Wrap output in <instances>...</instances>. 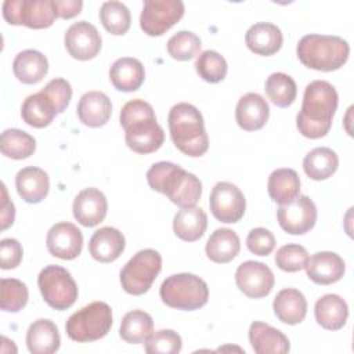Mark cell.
Returning a JSON list of instances; mask_svg holds the SVG:
<instances>
[{"instance_id": "f35d334b", "label": "cell", "mask_w": 354, "mask_h": 354, "mask_svg": "<svg viewBox=\"0 0 354 354\" xmlns=\"http://www.w3.org/2000/svg\"><path fill=\"white\" fill-rule=\"evenodd\" d=\"M196 73L207 83H218L227 75V61L217 51L206 50L195 61Z\"/></svg>"}, {"instance_id": "ee69618b", "label": "cell", "mask_w": 354, "mask_h": 354, "mask_svg": "<svg viewBox=\"0 0 354 354\" xmlns=\"http://www.w3.org/2000/svg\"><path fill=\"white\" fill-rule=\"evenodd\" d=\"M40 91H43L54 104L58 113H62L72 98V87L68 80L62 77H55L50 80Z\"/></svg>"}, {"instance_id": "ba28073f", "label": "cell", "mask_w": 354, "mask_h": 354, "mask_svg": "<svg viewBox=\"0 0 354 354\" xmlns=\"http://www.w3.org/2000/svg\"><path fill=\"white\" fill-rule=\"evenodd\" d=\"M37 285L44 301L54 310H66L77 299V285L71 272L61 266L44 267L37 277Z\"/></svg>"}, {"instance_id": "f6af8a7d", "label": "cell", "mask_w": 354, "mask_h": 354, "mask_svg": "<svg viewBox=\"0 0 354 354\" xmlns=\"http://www.w3.org/2000/svg\"><path fill=\"white\" fill-rule=\"evenodd\" d=\"M149 118H156L153 108L151 104H148L144 100L136 98L129 102H126L120 111V126L126 129L134 122L142 120V119H149Z\"/></svg>"}, {"instance_id": "d6a6232c", "label": "cell", "mask_w": 354, "mask_h": 354, "mask_svg": "<svg viewBox=\"0 0 354 354\" xmlns=\"http://www.w3.org/2000/svg\"><path fill=\"white\" fill-rule=\"evenodd\" d=\"M57 113L54 104L43 91L28 95L21 108L24 122L36 129L48 126Z\"/></svg>"}, {"instance_id": "4dcf8cb0", "label": "cell", "mask_w": 354, "mask_h": 354, "mask_svg": "<svg viewBox=\"0 0 354 354\" xmlns=\"http://www.w3.org/2000/svg\"><path fill=\"white\" fill-rule=\"evenodd\" d=\"M267 189L275 203L285 205L300 195V178L293 169H277L268 177Z\"/></svg>"}, {"instance_id": "277c9868", "label": "cell", "mask_w": 354, "mask_h": 354, "mask_svg": "<svg viewBox=\"0 0 354 354\" xmlns=\"http://www.w3.org/2000/svg\"><path fill=\"white\" fill-rule=\"evenodd\" d=\"M297 57L300 62L315 71L332 72L340 69L348 59V43L332 35H306L299 40Z\"/></svg>"}, {"instance_id": "d6986e66", "label": "cell", "mask_w": 354, "mask_h": 354, "mask_svg": "<svg viewBox=\"0 0 354 354\" xmlns=\"http://www.w3.org/2000/svg\"><path fill=\"white\" fill-rule=\"evenodd\" d=\"M270 116L267 101L257 93L242 95L235 108V120L246 131H254L264 127Z\"/></svg>"}, {"instance_id": "52a82bcc", "label": "cell", "mask_w": 354, "mask_h": 354, "mask_svg": "<svg viewBox=\"0 0 354 354\" xmlns=\"http://www.w3.org/2000/svg\"><path fill=\"white\" fill-rule=\"evenodd\" d=\"M162 270V256L155 249L137 252L120 270V283L124 292L133 296L149 290Z\"/></svg>"}, {"instance_id": "bcb514c9", "label": "cell", "mask_w": 354, "mask_h": 354, "mask_svg": "<svg viewBox=\"0 0 354 354\" xmlns=\"http://www.w3.org/2000/svg\"><path fill=\"white\" fill-rule=\"evenodd\" d=\"M246 246L253 254L268 256L275 248V238L270 230L257 227L248 234Z\"/></svg>"}, {"instance_id": "ab89813d", "label": "cell", "mask_w": 354, "mask_h": 354, "mask_svg": "<svg viewBox=\"0 0 354 354\" xmlns=\"http://www.w3.org/2000/svg\"><path fill=\"white\" fill-rule=\"evenodd\" d=\"M201 39L188 30H180L167 41V53L173 59L188 61L201 51Z\"/></svg>"}, {"instance_id": "cb8c5ba5", "label": "cell", "mask_w": 354, "mask_h": 354, "mask_svg": "<svg viewBox=\"0 0 354 354\" xmlns=\"http://www.w3.org/2000/svg\"><path fill=\"white\" fill-rule=\"evenodd\" d=\"M15 187L19 196L28 203L41 202L50 189L47 173L36 166L21 169L15 176Z\"/></svg>"}, {"instance_id": "9c48e42d", "label": "cell", "mask_w": 354, "mask_h": 354, "mask_svg": "<svg viewBox=\"0 0 354 354\" xmlns=\"http://www.w3.org/2000/svg\"><path fill=\"white\" fill-rule=\"evenodd\" d=\"M3 17L10 25L44 29L54 24L57 12L53 0H6Z\"/></svg>"}, {"instance_id": "3957f363", "label": "cell", "mask_w": 354, "mask_h": 354, "mask_svg": "<svg viewBox=\"0 0 354 354\" xmlns=\"http://www.w3.org/2000/svg\"><path fill=\"white\" fill-rule=\"evenodd\" d=\"M169 131L173 144L183 153L198 158L209 149V137L203 116L196 106L188 102L176 104L169 112Z\"/></svg>"}, {"instance_id": "e575fe53", "label": "cell", "mask_w": 354, "mask_h": 354, "mask_svg": "<svg viewBox=\"0 0 354 354\" xmlns=\"http://www.w3.org/2000/svg\"><path fill=\"white\" fill-rule=\"evenodd\" d=\"M153 333V319L142 310L129 311L120 322L119 335L130 344L145 343L148 337Z\"/></svg>"}, {"instance_id": "5bb4252c", "label": "cell", "mask_w": 354, "mask_h": 354, "mask_svg": "<svg viewBox=\"0 0 354 354\" xmlns=\"http://www.w3.org/2000/svg\"><path fill=\"white\" fill-rule=\"evenodd\" d=\"M64 43L71 57L80 61H88L100 53L102 39L93 24L79 21L66 29Z\"/></svg>"}, {"instance_id": "e0dca14e", "label": "cell", "mask_w": 354, "mask_h": 354, "mask_svg": "<svg viewBox=\"0 0 354 354\" xmlns=\"http://www.w3.org/2000/svg\"><path fill=\"white\" fill-rule=\"evenodd\" d=\"M73 217L84 227H95L104 221L108 212L105 195L97 188L82 189L73 201Z\"/></svg>"}, {"instance_id": "8fae6325", "label": "cell", "mask_w": 354, "mask_h": 354, "mask_svg": "<svg viewBox=\"0 0 354 354\" xmlns=\"http://www.w3.org/2000/svg\"><path fill=\"white\" fill-rule=\"evenodd\" d=\"M212 214L221 223L232 224L239 221L246 210V199L242 191L232 183H217L209 198Z\"/></svg>"}, {"instance_id": "b9f144b4", "label": "cell", "mask_w": 354, "mask_h": 354, "mask_svg": "<svg viewBox=\"0 0 354 354\" xmlns=\"http://www.w3.org/2000/svg\"><path fill=\"white\" fill-rule=\"evenodd\" d=\"M308 253L304 246L297 243H288L281 246L275 254V264L286 272H296L306 267Z\"/></svg>"}, {"instance_id": "836d02e7", "label": "cell", "mask_w": 354, "mask_h": 354, "mask_svg": "<svg viewBox=\"0 0 354 354\" xmlns=\"http://www.w3.org/2000/svg\"><path fill=\"white\" fill-rule=\"evenodd\" d=\"M339 166V158L337 153L328 148V147H318L310 151L304 159H303V169L304 173L315 181L326 180L335 171Z\"/></svg>"}, {"instance_id": "1f68e13d", "label": "cell", "mask_w": 354, "mask_h": 354, "mask_svg": "<svg viewBox=\"0 0 354 354\" xmlns=\"http://www.w3.org/2000/svg\"><path fill=\"white\" fill-rule=\"evenodd\" d=\"M205 250L212 261L218 264L230 263L241 250L239 236L230 228H217L207 239Z\"/></svg>"}, {"instance_id": "ffe728a7", "label": "cell", "mask_w": 354, "mask_h": 354, "mask_svg": "<svg viewBox=\"0 0 354 354\" xmlns=\"http://www.w3.org/2000/svg\"><path fill=\"white\" fill-rule=\"evenodd\" d=\"M249 342L257 354H285L290 350L289 339L279 329L261 321L252 322Z\"/></svg>"}, {"instance_id": "f546056e", "label": "cell", "mask_w": 354, "mask_h": 354, "mask_svg": "<svg viewBox=\"0 0 354 354\" xmlns=\"http://www.w3.org/2000/svg\"><path fill=\"white\" fill-rule=\"evenodd\" d=\"M207 227V216L198 206L181 209L173 218L174 234L187 242L198 241L203 236Z\"/></svg>"}, {"instance_id": "4fadbf2b", "label": "cell", "mask_w": 354, "mask_h": 354, "mask_svg": "<svg viewBox=\"0 0 354 354\" xmlns=\"http://www.w3.org/2000/svg\"><path fill=\"white\" fill-rule=\"evenodd\" d=\"M235 282L245 296L250 299H261L270 295L275 278L271 268L264 263L248 260L236 268Z\"/></svg>"}, {"instance_id": "8d00e7d4", "label": "cell", "mask_w": 354, "mask_h": 354, "mask_svg": "<svg viewBox=\"0 0 354 354\" xmlns=\"http://www.w3.org/2000/svg\"><path fill=\"white\" fill-rule=\"evenodd\" d=\"M267 97L279 108H286L293 104L297 94L296 82L292 76L283 72L271 73L264 84Z\"/></svg>"}, {"instance_id": "ac0fdd59", "label": "cell", "mask_w": 354, "mask_h": 354, "mask_svg": "<svg viewBox=\"0 0 354 354\" xmlns=\"http://www.w3.org/2000/svg\"><path fill=\"white\" fill-rule=\"evenodd\" d=\"M307 277L318 285H330L342 279L346 271L344 260L335 252H318L306 264Z\"/></svg>"}, {"instance_id": "7c38bea8", "label": "cell", "mask_w": 354, "mask_h": 354, "mask_svg": "<svg viewBox=\"0 0 354 354\" xmlns=\"http://www.w3.org/2000/svg\"><path fill=\"white\" fill-rule=\"evenodd\" d=\"M277 218L285 232L303 235L315 225L317 207L307 195H299L292 202L278 207Z\"/></svg>"}, {"instance_id": "44dd1931", "label": "cell", "mask_w": 354, "mask_h": 354, "mask_svg": "<svg viewBox=\"0 0 354 354\" xmlns=\"http://www.w3.org/2000/svg\"><path fill=\"white\" fill-rule=\"evenodd\" d=\"M124 246L126 241L119 230L102 227L90 238L88 252L91 257L100 263H112L123 253Z\"/></svg>"}, {"instance_id": "2e32d148", "label": "cell", "mask_w": 354, "mask_h": 354, "mask_svg": "<svg viewBox=\"0 0 354 354\" xmlns=\"http://www.w3.org/2000/svg\"><path fill=\"white\" fill-rule=\"evenodd\" d=\"M124 133L127 147L141 155L158 151L165 141V131L158 124L156 118L134 122L124 129Z\"/></svg>"}, {"instance_id": "484cf974", "label": "cell", "mask_w": 354, "mask_h": 354, "mask_svg": "<svg viewBox=\"0 0 354 354\" xmlns=\"http://www.w3.org/2000/svg\"><path fill=\"white\" fill-rule=\"evenodd\" d=\"M109 79L116 90L130 93L141 87L145 79V71L141 61L137 58L123 57L112 64Z\"/></svg>"}, {"instance_id": "7402d4cb", "label": "cell", "mask_w": 354, "mask_h": 354, "mask_svg": "<svg viewBox=\"0 0 354 354\" xmlns=\"http://www.w3.org/2000/svg\"><path fill=\"white\" fill-rule=\"evenodd\" d=\"M77 116L80 122L88 127H101L108 123L112 113V104L102 91L84 93L77 104Z\"/></svg>"}, {"instance_id": "5b68a950", "label": "cell", "mask_w": 354, "mask_h": 354, "mask_svg": "<svg viewBox=\"0 0 354 354\" xmlns=\"http://www.w3.org/2000/svg\"><path fill=\"white\" fill-rule=\"evenodd\" d=\"M162 301L177 310L192 311L203 307L209 300L207 283L188 272L167 277L159 289Z\"/></svg>"}, {"instance_id": "30bf717a", "label": "cell", "mask_w": 354, "mask_h": 354, "mask_svg": "<svg viewBox=\"0 0 354 354\" xmlns=\"http://www.w3.org/2000/svg\"><path fill=\"white\" fill-rule=\"evenodd\" d=\"M184 15L181 0H145L140 26L148 36H162Z\"/></svg>"}, {"instance_id": "83f0119b", "label": "cell", "mask_w": 354, "mask_h": 354, "mask_svg": "<svg viewBox=\"0 0 354 354\" xmlns=\"http://www.w3.org/2000/svg\"><path fill=\"white\" fill-rule=\"evenodd\" d=\"M317 322L328 330L342 329L348 318L347 303L335 293L319 297L314 307Z\"/></svg>"}, {"instance_id": "9a60e30c", "label": "cell", "mask_w": 354, "mask_h": 354, "mask_svg": "<svg viewBox=\"0 0 354 354\" xmlns=\"http://www.w3.org/2000/svg\"><path fill=\"white\" fill-rule=\"evenodd\" d=\"M46 245L51 256L61 260H73L82 252L83 235L75 224L61 221L48 230Z\"/></svg>"}, {"instance_id": "d4e9b609", "label": "cell", "mask_w": 354, "mask_h": 354, "mask_svg": "<svg viewBox=\"0 0 354 354\" xmlns=\"http://www.w3.org/2000/svg\"><path fill=\"white\" fill-rule=\"evenodd\" d=\"M272 308L281 322L296 325L306 318L307 300L300 290L295 288H285L277 293L272 301Z\"/></svg>"}, {"instance_id": "681fc988", "label": "cell", "mask_w": 354, "mask_h": 354, "mask_svg": "<svg viewBox=\"0 0 354 354\" xmlns=\"http://www.w3.org/2000/svg\"><path fill=\"white\" fill-rule=\"evenodd\" d=\"M0 217H1V230L8 228L15 218V207L14 203L8 199L6 184H1V206H0Z\"/></svg>"}, {"instance_id": "d590c367", "label": "cell", "mask_w": 354, "mask_h": 354, "mask_svg": "<svg viewBox=\"0 0 354 354\" xmlns=\"http://www.w3.org/2000/svg\"><path fill=\"white\" fill-rule=\"evenodd\" d=\"M1 153L7 158L19 160L26 159L36 151V140L19 129H7L0 138Z\"/></svg>"}, {"instance_id": "60d3db41", "label": "cell", "mask_w": 354, "mask_h": 354, "mask_svg": "<svg viewBox=\"0 0 354 354\" xmlns=\"http://www.w3.org/2000/svg\"><path fill=\"white\" fill-rule=\"evenodd\" d=\"M29 292L26 285L15 278L1 279V310L7 313H18L28 303Z\"/></svg>"}, {"instance_id": "603a6c76", "label": "cell", "mask_w": 354, "mask_h": 354, "mask_svg": "<svg viewBox=\"0 0 354 354\" xmlns=\"http://www.w3.org/2000/svg\"><path fill=\"white\" fill-rule=\"evenodd\" d=\"M283 36L281 29L270 22H257L252 25L246 35L245 43L248 48L259 55H272L282 47Z\"/></svg>"}, {"instance_id": "c3c4849f", "label": "cell", "mask_w": 354, "mask_h": 354, "mask_svg": "<svg viewBox=\"0 0 354 354\" xmlns=\"http://www.w3.org/2000/svg\"><path fill=\"white\" fill-rule=\"evenodd\" d=\"M57 17L62 19H69L80 14L83 1L80 0H53Z\"/></svg>"}, {"instance_id": "4316f807", "label": "cell", "mask_w": 354, "mask_h": 354, "mask_svg": "<svg viewBox=\"0 0 354 354\" xmlns=\"http://www.w3.org/2000/svg\"><path fill=\"white\" fill-rule=\"evenodd\" d=\"M61 337L57 325L47 318L36 319L26 332V346L32 354H51L59 348Z\"/></svg>"}, {"instance_id": "7dc6e473", "label": "cell", "mask_w": 354, "mask_h": 354, "mask_svg": "<svg viewBox=\"0 0 354 354\" xmlns=\"http://www.w3.org/2000/svg\"><path fill=\"white\" fill-rule=\"evenodd\" d=\"M22 246L14 238H6L0 242V261L3 270H12L22 261Z\"/></svg>"}, {"instance_id": "7a4b0ae2", "label": "cell", "mask_w": 354, "mask_h": 354, "mask_svg": "<svg viewBox=\"0 0 354 354\" xmlns=\"http://www.w3.org/2000/svg\"><path fill=\"white\" fill-rule=\"evenodd\" d=\"M147 181L153 191L166 195L174 205L195 206L202 195L201 180L171 162H158L147 171Z\"/></svg>"}, {"instance_id": "f1b7e54d", "label": "cell", "mask_w": 354, "mask_h": 354, "mask_svg": "<svg viewBox=\"0 0 354 354\" xmlns=\"http://www.w3.org/2000/svg\"><path fill=\"white\" fill-rule=\"evenodd\" d=\"M15 77L25 84L39 83L48 72V61L37 50H24L18 53L12 62Z\"/></svg>"}, {"instance_id": "8992f818", "label": "cell", "mask_w": 354, "mask_h": 354, "mask_svg": "<svg viewBox=\"0 0 354 354\" xmlns=\"http://www.w3.org/2000/svg\"><path fill=\"white\" fill-rule=\"evenodd\" d=\"M111 326V307L104 301H93L68 318L65 330L69 339L79 343H88L102 339Z\"/></svg>"}, {"instance_id": "74e56055", "label": "cell", "mask_w": 354, "mask_h": 354, "mask_svg": "<svg viewBox=\"0 0 354 354\" xmlns=\"http://www.w3.org/2000/svg\"><path fill=\"white\" fill-rule=\"evenodd\" d=\"M100 21L102 26L115 36L124 35L131 24L129 8L120 1H105L100 8Z\"/></svg>"}, {"instance_id": "7bdbcfd3", "label": "cell", "mask_w": 354, "mask_h": 354, "mask_svg": "<svg viewBox=\"0 0 354 354\" xmlns=\"http://www.w3.org/2000/svg\"><path fill=\"white\" fill-rule=\"evenodd\" d=\"M181 347L180 335L171 329L156 330L145 342V351L148 354H177Z\"/></svg>"}, {"instance_id": "6da1fadb", "label": "cell", "mask_w": 354, "mask_h": 354, "mask_svg": "<svg viewBox=\"0 0 354 354\" xmlns=\"http://www.w3.org/2000/svg\"><path fill=\"white\" fill-rule=\"evenodd\" d=\"M337 91L325 80H314L306 86L301 109L296 116V126L303 137L315 140L330 130L337 109Z\"/></svg>"}]
</instances>
